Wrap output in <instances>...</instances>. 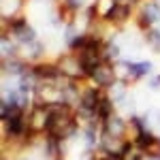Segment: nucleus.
I'll return each instance as SVG.
<instances>
[{"label":"nucleus","instance_id":"nucleus-1","mask_svg":"<svg viewBox=\"0 0 160 160\" xmlns=\"http://www.w3.org/2000/svg\"><path fill=\"white\" fill-rule=\"evenodd\" d=\"M88 77L94 81L96 88L107 90V88H113V83H115V68L111 66V62H102V64H98Z\"/></svg>","mask_w":160,"mask_h":160},{"label":"nucleus","instance_id":"nucleus-2","mask_svg":"<svg viewBox=\"0 0 160 160\" xmlns=\"http://www.w3.org/2000/svg\"><path fill=\"white\" fill-rule=\"evenodd\" d=\"M130 17V4L128 2H113V7H109V11L105 15V19L109 24H124Z\"/></svg>","mask_w":160,"mask_h":160},{"label":"nucleus","instance_id":"nucleus-3","mask_svg":"<svg viewBox=\"0 0 160 160\" xmlns=\"http://www.w3.org/2000/svg\"><path fill=\"white\" fill-rule=\"evenodd\" d=\"M126 71H128V77L130 79H141L152 71V64L149 62H124Z\"/></svg>","mask_w":160,"mask_h":160},{"label":"nucleus","instance_id":"nucleus-4","mask_svg":"<svg viewBox=\"0 0 160 160\" xmlns=\"http://www.w3.org/2000/svg\"><path fill=\"white\" fill-rule=\"evenodd\" d=\"M148 43L152 45V47H156V49L160 51V32H156V30H148Z\"/></svg>","mask_w":160,"mask_h":160}]
</instances>
